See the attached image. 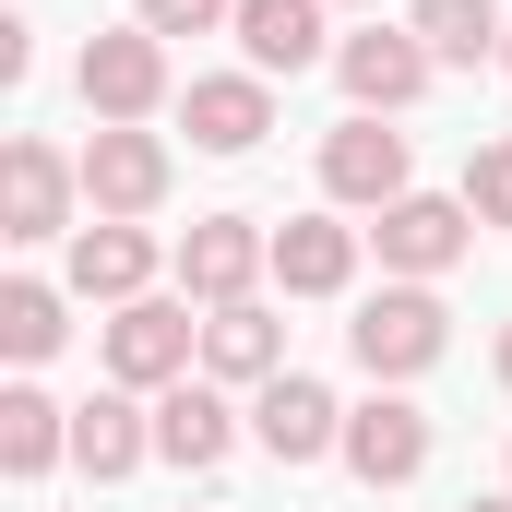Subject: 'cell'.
Masks as SVG:
<instances>
[{
  "label": "cell",
  "instance_id": "6da1fadb",
  "mask_svg": "<svg viewBox=\"0 0 512 512\" xmlns=\"http://www.w3.org/2000/svg\"><path fill=\"white\" fill-rule=\"evenodd\" d=\"M346 346H358V370H370V382H417V370L453 346V310H441L429 286H382V298H358Z\"/></svg>",
  "mask_w": 512,
  "mask_h": 512
},
{
  "label": "cell",
  "instance_id": "7a4b0ae2",
  "mask_svg": "<svg viewBox=\"0 0 512 512\" xmlns=\"http://www.w3.org/2000/svg\"><path fill=\"white\" fill-rule=\"evenodd\" d=\"M191 346H203L191 298H131V310H108V382H120V393L191 382Z\"/></svg>",
  "mask_w": 512,
  "mask_h": 512
},
{
  "label": "cell",
  "instance_id": "3957f363",
  "mask_svg": "<svg viewBox=\"0 0 512 512\" xmlns=\"http://www.w3.org/2000/svg\"><path fill=\"white\" fill-rule=\"evenodd\" d=\"M370 239H382V262L405 286H429V274H453V262L477 251V215H465V191H405V203L370 215Z\"/></svg>",
  "mask_w": 512,
  "mask_h": 512
},
{
  "label": "cell",
  "instance_id": "277c9868",
  "mask_svg": "<svg viewBox=\"0 0 512 512\" xmlns=\"http://www.w3.org/2000/svg\"><path fill=\"white\" fill-rule=\"evenodd\" d=\"M262 274H274V239H262L251 215H203V227L179 239V298H191V310H239Z\"/></svg>",
  "mask_w": 512,
  "mask_h": 512
},
{
  "label": "cell",
  "instance_id": "5b68a950",
  "mask_svg": "<svg viewBox=\"0 0 512 512\" xmlns=\"http://www.w3.org/2000/svg\"><path fill=\"white\" fill-rule=\"evenodd\" d=\"M84 108L96 120H155L167 108V36H143V24L84 36Z\"/></svg>",
  "mask_w": 512,
  "mask_h": 512
},
{
  "label": "cell",
  "instance_id": "8992f818",
  "mask_svg": "<svg viewBox=\"0 0 512 512\" xmlns=\"http://www.w3.org/2000/svg\"><path fill=\"white\" fill-rule=\"evenodd\" d=\"M334 72H346V96H358V120H393V108H417L429 96V36L417 24H370V36H346L334 48Z\"/></svg>",
  "mask_w": 512,
  "mask_h": 512
},
{
  "label": "cell",
  "instance_id": "52a82bcc",
  "mask_svg": "<svg viewBox=\"0 0 512 512\" xmlns=\"http://www.w3.org/2000/svg\"><path fill=\"white\" fill-rule=\"evenodd\" d=\"M251 441L274 465H322V453H346V405L310 382V370H274V382L251 393Z\"/></svg>",
  "mask_w": 512,
  "mask_h": 512
},
{
  "label": "cell",
  "instance_id": "ba28073f",
  "mask_svg": "<svg viewBox=\"0 0 512 512\" xmlns=\"http://www.w3.org/2000/svg\"><path fill=\"white\" fill-rule=\"evenodd\" d=\"M72 191H84V167H60V143L24 131L0 155V239H24V251L36 239H72Z\"/></svg>",
  "mask_w": 512,
  "mask_h": 512
},
{
  "label": "cell",
  "instance_id": "9c48e42d",
  "mask_svg": "<svg viewBox=\"0 0 512 512\" xmlns=\"http://www.w3.org/2000/svg\"><path fill=\"white\" fill-rule=\"evenodd\" d=\"M84 203L96 215H155L167 203V143L143 120H96V143H84Z\"/></svg>",
  "mask_w": 512,
  "mask_h": 512
},
{
  "label": "cell",
  "instance_id": "30bf717a",
  "mask_svg": "<svg viewBox=\"0 0 512 512\" xmlns=\"http://www.w3.org/2000/svg\"><path fill=\"white\" fill-rule=\"evenodd\" d=\"M417 465H429V405H405V393L346 405V477L358 489H405Z\"/></svg>",
  "mask_w": 512,
  "mask_h": 512
},
{
  "label": "cell",
  "instance_id": "8fae6325",
  "mask_svg": "<svg viewBox=\"0 0 512 512\" xmlns=\"http://www.w3.org/2000/svg\"><path fill=\"white\" fill-rule=\"evenodd\" d=\"M322 191H334V203H358V215L405 203V191H417V179H405V131H382V120L322 131Z\"/></svg>",
  "mask_w": 512,
  "mask_h": 512
},
{
  "label": "cell",
  "instance_id": "7c38bea8",
  "mask_svg": "<svg viewBox=\"0 0 512 512\" xmlns=\"http://www.w3.org/2000/svg\"><path fill=\"white\" fill-rule=\"evenodd\" d=\"M72 298H108V310L155 298V239H143L131 215H96V227H72Z\"/></svg>",
  "mask_w": 512,
  "mask_h": 512
},
{
  "label": "cell",
  "instance_id": "4fadbf2b",
  "mask_svg": "<svg viewBox=\"0 0 512 512\" xmlns=\"http://www.w3.org/2000/svg\"><path fill=\"white\" fill-rule=\"evenodd\" d=\"M239 48H251V72H310V60H334L346 36L322 24V0H239Z\"/></svg>",
  "mask_w": 512,
  "mask_h": 512
},
{
  "label": "cell",
  "instance_id": "5bb4252c",
  "mask_svg": "<svg viewBox=\"0 0 512 512\" xmlns=\"http://www.w3.org/2000/svg\"><path fill=\"white\" fill-rule=\"evenodd\" d=\"M274 286H286V298H346V286H358V227L286 215V227H274Z\"/></svg>",
  "mask_w": 512,
  "mask_h": 512
},
{
  "label": "cell",
  "instance_id": "9a60e30c",
  "mask_svg": "<svg viewBox=\"0 0 512 512\" xmlns=\"http://www.w3.org/2000/svg\"><path fill=\"white\" fill-rule=\"evenodd\" d=\"M179 120H191V143H203V155H251L262 131H274V84H262V72H203Z\"/></svg>",
  "mask_w": 512,
  "mask_h": 512
},
{
  "label": "cell",
  "instance_id": "2e32d148",
  "mask_svg": "<svg viewBox=\"0 0 512 512\" xmlns=\"http://www.w3.org/2000/svg\"><path fill=\"white\" fill-rule=\"evenodd\" d=\"M227 441H239V417H227L215 382H167V393H155V453H167V465L203 477V465H227Z\"/></svg>",
  "mask_w": 512,
  "mask_h": 512
},
{
  "label": "cell",
  "instance_id": "e0dca14e",
  "mask_svg": "<svg viewBox=\"0 0 512 512\" xmlns=\"http://www.w3.org/2000/svg\"><path fill=\"white\" fill-rule=\"evenodd\" d=\"M203 370H215V382H274V370H286V322H274L262 298L203 310Z\"/></svg>",
  "mask_w": 512,
  "mask_h": 512
},
{
  "label": "cell",
  "instance_id": "ac0fdd59",
  "mask_svg": "<svg viewBox=\"0 0 512 512\" xmlns=\"http://www.w3.org/2000/svg\"><path fill=\"white\" fill-rule=\"evenodd\" d=\"M155 453V417L131 405V393H96V405H72V465L84 477H131Z\"/></svg>",
  "mask_w": 512,
  "mask_h": 512
},
{
  "label": "cell",
  "instance_id": "d6986e66",
  "mask_svg": "<svg viewBox=\"0 0 512 512\" xmlns=\"http://www.w3.org/2000/svg\"><path fill=\"white\" fill-rule=\"evenodd\" d=\"M60 453H72V429H60V405H48L36 382H12V393H0V465H12V477H48Z\"/></svg>",
  "mask_w": 512,
  "mask_h": 512
},
{
  "label": "cell",
  "instance_id": "ffe728a7",
  "mask_svg": "<svg viewBox=\"0 0 512 512\" xmlns=\"http://www.w3.org/2000/svg\"><path fill=\"white\" fill-rule=\"evenodd\" d=\"M405 24L429 36V60H465V72H477V60H501V36H512V24L489 12V0H417Z\"/></svg>",
  "mask_w": 512,
  "mask_h": 512
},
{
  "label": "cell",
  "instance_id": "44dd1931",
  "mask_svg": "<svg viewBox=\"0 0 512 512\" xmlns=\"http://www.w3.org/2000/svg\"><path fill=\"white\" fill-rule=\"evenodd\" d=\"M60 334H72V322H60V286H36V274H12V286H0V346H12L24 370H36V358H48Z\"/></svg>",
  "mask_w": 512,
  "mask_h": 512
},
{
  "label": "cell",
  "instance_id": "7402d4cb",
  "mask_svg": "<svg viewBox=\"0 0 512 512\" xmlns=\"http://www.w3.org/2000/svg\"><path fill=\"white\" fill-rule=\"evenodd\" d=\"M465 215L477 227H512V143H477L465 155Z\"/></svg>",
  "mask_w": 512,
  "mask_h": 512
},
{
  "label": "cell",
  "instance_id": "603a6c76",
  "mask_svg": "<svg viewBox=\"0 0 512 512\" xmlns=\"http://www.w3.org/2000/svg\"><path fill=\"white\" fill-rule=\"evenodd\" d=\"M239 24V0H143V36H215Z\"/></svg>",
  "mask_w": 512,
  "mask_h": 512
},
{
  "label": "cell",
  "instance_id": "cb8c5ba5",
  "mask_svg": "<svg viewBox=\"0 0 512 512\" xmlns=\"http://www.w3.org/2000/svg\"><path fill=\"white\" fill-rule=\"evenodd\" d=\"M501 382H512V334H501Z\"/></svg>",
  "mask_w": 512,
  "mask_h": 512
},
{
  "label": "cell",
  "instance_id": "d4e9b609",
  "mask_svg": "<svg viewBox=\"0 0 512 512\" xmlns=\"http://www.w3.org/2000/svg\"><path fill=\"white\" fill-rule=\"evenodd\" d=\"M465 512H512V501H465Z\"/></svg>",
  "mask_w": 512,
  "mask_h": 512
},
{
  "label": "cell",
  "instance_id": "484cf974",
  "mask_svg": "<svg viewBox=\"0 0 512 512\" xmlns=\"http://www.w3.org/2000/svg\"><path fill=\"white\" fill-rule=\"evenodd\" d=\"M501 72H512V36H501Z\"/></svg>",
  "mask_w": 512,
  "mask_h": 512
}]
</instances>
